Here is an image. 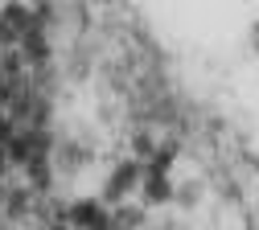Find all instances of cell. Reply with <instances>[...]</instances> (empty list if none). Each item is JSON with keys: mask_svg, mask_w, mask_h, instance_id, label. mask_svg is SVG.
<instances>
[{"mask_svg": "<svg viewBox=\"0 0 259 230\" xmlns=\"http://www.w3.org/2000/svg\"><path fill=\"white\" fill-rule=\"evenodd\" d=\"M5 169H9V156H5V144H0V177H5Z\"/></svg>", "mask_w": 259, "mask_h": 230, "instance_id": "8fae6325", "label": "cell"}, {"mask_svg": "<svg viewBox=\"0 0 259 230\" xmlns=\"http://www.w3.org/2000/svg\"><path fill=\"white\" fill-rule=\"evenodd\" d=\"M9 41H17V33L9 29V21H5V13H0V50H5Z\"/></svg>", "mask_w": 259, "mask_h": 230, "instance_id": "52a82bcc", "label": "cell"}, {"mask_svg": "<svg viewBox=\"0 0 259 230\" xmlns=\"http://www.w3.org/2000/svg\"><path fill=\"white\" fill-rule=\"evenodd\" d=\"M251 45L259 50V21H255V29H251Z\"/></svg>", "mask_w": 259, "mask_h": 230, "instance_id": "7c38bea8", "label": "cell"}, {"mask_svg": "<svg viewBox=\"0 0 259 230\" xmlns=\"http://www.w3.org/2000/svg\"><path fill=\"white\" fill-rule=\"evenodd\" d=\"M54 230H70V226H66V222H58V226H54Z\"/></svg>", "mask_w": 259, "mask_h": 230, "instance_id": "4fadbf2b", "label": "cell"}, {"mask_svg": "<svg viewBox=\"0 0 259 230\" xmlns=\"http://www.w3.org/2000/svg\"><path fill=\"white\" fill-rule=\"evenodd\" d=\"M13 140V123L5 119V111H0V144H9Z\"/></svg>", "mask_w": 259, "mask_h": 230, "instance_id": "9c48e42d", "label": "cell"}, {"mask_svg": "<svg viewBox=\"0 0 259 230\" xmlns=\"http://www.w3.org/2000/svg\"><path fill=\"white\" fill-rule=\"evenodd\" d=\"M173 197H177L181 206H193V202H198V189H181V193H173Z\"/></svg>", "mask_w": 259, "mask_h": 230, "instance_id": "30bf717a", "label": "cell"}, {"mask_svg": "<svg viewBox=\"0 0 259 230\" xmlns=\"http://www.w3.org/2000/svg\"><path fill=\"white\" fill-rule=\"evenodd\" d=\"M58 222H66L70 230H111V218H107V206L95 202V197H82V202L66 206Z\"/></svg>", "mask_w": 259, "mask_h": 230, "instance_id": "6da1fadb", "label": "cell"}, {"mask_svg": "<svg viewBox=\"0 0 259 230\" xmlns=\"http://www.w3.org/2000/svg\"><path fill=\"white\" fill-rule=\"evenodd\" d=\"M25 58H29V62H46V58H50V45H46V37H41L37 29L25 33Z\"/></svg>", "mask_w": 259, "mask_h": 230, "instance_id": "5b68a950", "label": "cell"}, {"mask_svg": "<svg viewBox=\"0 0 259 230\" xmlns=\"http://www.w3.org/2000/svg\"><path fill=\"white\" fill-rule=\"evenodd\" d=\"M9 99H13V78H5V74H0V111H5V103H9Z\"/></svg>", "mask_w": 259, "mask_h": 230, "instance_id": "ba28073f", "label": "cell"}, {"mask_svg": "<svg viewBox=\"0 0 259 230\" xmlns=\"http://www.w3.org/2000/svg\"><path fill=\"white\" fill-rule=\"evenodd\" d=\"M111 218V230H136L140 222H144V210H136V206H119L115 214H107Z\"/></svg>", "mask_w": 259, "mask_h": 230, "instance_id": "277c9868", "label": "cell"}, {"mask_svg": "<svg viewBox=\"0 0 259 230\" xmlns=\"http://www.w3.org/2000/svg\"><path fill=\"white\" fill-rule=\"evenodd\" d=\"M140 189H144V202H148V206H165V202H173V193H177L165 173H148V169H144Z\"/></svg>", "mask_w": 259, "mask_h": 230, "instance_id": "3957f363", "label": "cell"}, {"mask_svg": "<svg viewBox=\"0 0 259 230\" xmlns=\"http://www.w3.org/2000/svg\"><path fill=\"white\" fill-rule=\"evenodd\" d=\"M140 181H144V164H136V160L115 164V173L107 177V189H103V206H107V202H119V197H127Z\"/></svg>", "mask_w": 259, "mask_h": 230, "instance_id": "7a4b0ae2", "label": "cell"}, {"mask_svg": "<svg viewBox=\"0 0 259 230\" xmlns=\"http://www.w3.org/2000/svg\"><path fill=\"white\" fill-rule=\"evenodd\" d=\"M152 152H156L152 136H148V131H136V136H132V160L144 164V160H152Z\"/></svg>", "mask_w": 259, "mask_h": 230, "instance_id": "8992f818", "label": "cell"}]
</instances>
